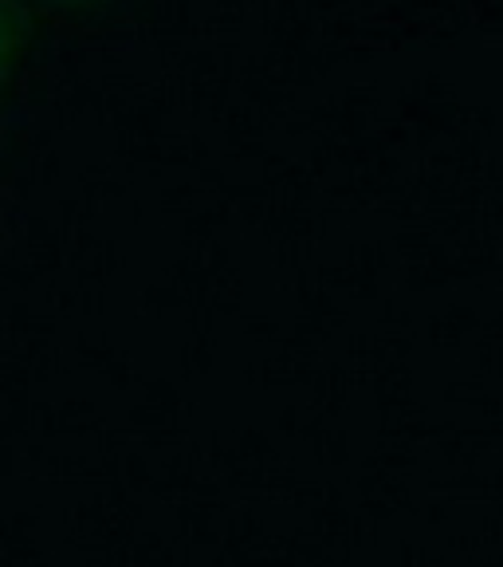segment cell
Here are the masks:
<instances>
[{
	"instance_id": "cell-1",
	"label": "cell",
	"mask_w": 503,
	"mask_h": 567,
	"mask_svg": "<svg viewBox=\"0 0 503 567\" xmlns=\"http://www.w3.org/2000/svg\"><path fill=\"white\" fill-rule=\"evenodd\" d=\"M12 35H17V28H12L9 12L0 9V80H4V68H9V55H12Z\"/></svg>"
}]
</instances>
